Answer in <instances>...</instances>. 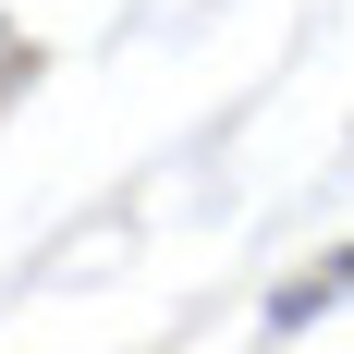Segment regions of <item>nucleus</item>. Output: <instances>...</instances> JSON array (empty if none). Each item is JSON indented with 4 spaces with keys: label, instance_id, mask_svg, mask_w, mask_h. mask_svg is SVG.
<instances>
[{
    "label": "nucleus",
    "instance_id": "f257e3e1",
    "mask_svg": "<svg viewBox=\"0 0 354 354\" xmlns=\"http://www.w3.org/2000/svg\"><path fill=\"white\" fill-rule=\"evenodd\" d=\"M330 293H354V245H342V257H330L318 281H293V293H281V306H269V318H281V330H306V318H318V306H330Z\"/></svg>",
    "mask_w": 354,
    "mask_h": 354
}]
</instances>
